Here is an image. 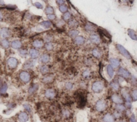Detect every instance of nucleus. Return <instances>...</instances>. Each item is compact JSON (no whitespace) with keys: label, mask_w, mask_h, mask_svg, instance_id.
<instances>
[{"label":"nucleus","mask_w":137,"mask_h":122,"mask_svg":"<svg viewBox=\"0 0 137 122\" xmlns=\"http://www.w3.org/2000/svg\"><path fill=\"white\" fill-rule=\"evenodd\" d=\"M116 47L117 50H118V51L120 52L121 54L123 56L127 59H131L132 56L131 55V54H130L129 52L127 51V49L124 47L122 45H121L120 44H117Z\"/></svg>","instance_id":"obj_1"},{"label":"nucleus","mask_w":137,"mask_h":122,"mask_svg":"<svg viewBox=\"0 0 137 122\" xmlns=\"http://www.w3.org/2000/svg\"><path fill=\"white\" fill-rule=\"evenodd\" d=\"M104 88V84L101 81H96L94 82L92 84V89L94 93H98L101 92Z\"/></svg>","instance_id":"obj_2"},{"label":"nucleus","mask_w":137,"mask_h":122,"mask_svg":"<svg viewBox=\"0 0 137 122\" xmlns=\"http://www.w3.org/2000/svg\"><path fill=\"white\" fill-rule=\"evenodd\" d=\"M106 108V103L103 100H99L96 104V109L98 111H102Z\"/></svg>","instance_id":"obj_3"},{"label":"nucleus","mask_w":137,"mask_h":122,"mask_svg":"<svg viewBox=\"0 0 137 122\" xmlns=\"http://www.w3.org/2000/svg\"><path fill=\"white\" fill-rule=\"evenodd\" d=\"M19 77L20 79L22 80L23 81L25 82H28L30 80V75L29 73L26 72H22L20 73L19 75Z\"/></svg>","instance_id":"obj_4"},{"label":"nucleus","mask_w":137,"mask_h":122,"mask_svg":"<svg viewBox=\"0 0 137 122\" xmlns=\"http://www.w3.org/2000/svg\"><path fill=\"white\" fill-rule=\"evenodd\" d=\"M7 62L9 66L11 68H16L17 65H18V60H17L16 58L13 57L10 58L9 59Z\"/></svg>","instance_id":"obj_5"},{"label":"nucleus","mask_w":137,"mask_h":122,"mask_svg":"<svg viewBox=\"0 0 137 122\" xmlns=\"http://www.w3.org/2000/svg\"><path fill=\"white\" fill-rule=\"evenodd\" d=\"M18 119L20 122H26L29 120V116L26 112H23L19 114Z\"/></svg>","instance_id":"obj_6"},{"label":"nucleus","mask_w":137,"mask_h":122,"mask_svg":"<svg viewBox=\"0 0 137 122\" xmlns=\"http://www.w3.org/2000/svg\"><path fill=\"white\" fill-rule=\"evenodd\" d=\"M10 34V32L9 30L7 28H3L0 31V36L1 37L3 38H5L8 37Z\"/></svg>","instance_id":"obj_7"},{"label":"nucleus","mask_w":137,"mask_h":122,"mask_svg":"<svg viewBox=\"0 0 137 122\" xmlns=\"http://www.w3.org/2000/svg\"><path fill=\"white\" fill-rule=\"evenodd\" d=\"M118 74L122 75L123 78H128L130 75V74L129 72L127 70H126V69H124L122 67H121V68L119 69Z\"/></svg>","instance_id":"obj_8"},{"label":"nucleus","mask_w":137,"mask_h":122,"mask_svg":"<svg viewBox=\"0 0 137 122\" xmlns=\"http://www.w3.org/2000/svg\"><path fill=\"white\" fill-rule=\"evenodd\" d=\"M112 100L114 103L117 104H122L123 103V100L117 94L112 95Z\"/></svg>","instance_id":"obj_9"},{"label":"nucleus","mask_w":137,"mask_h":122,"mask_svg":"<svg viewBox=\"0 0 137 122\" xmlns=\"http://www.w3.org/2000/svg\"><path fill=\"white\" fill-rule=\"evenodd\" d=\"M45 96L49 99H53L55 96V93L53 89H47L45 92Z\"/></svg>","instance_id":"obj_10"},{"label":"nucleus","mask_w":137,"mask_h":122,"mask_svg":"<svg viewBox=\"0 0 137 122\" xmlns=\"http://www.w3.org/2000/svg\"><path fill=\"white\" fill-rule=\"evenodd\" d=\"M103 121L104 122H115L114 117L110 114H106L103 117Z\"/></svg>","instance_id":"obj_11"},{"label":"nucleus","mask_w":137,"mask_h":122,"mask_svg":"<svg viewBox=\"0 0 137 122\" xmlns=\"http://www.w3.org/2000/svg\"><path fill=\"white\" fill-rule=\"evenodd\" d=\"M110 62L111 64V66L112 67H115V68L118 67L120 65V61L118 59H111Z\"/></svg>","instance_id":"obj_12"},{"label":"nucleus","mask_w":137,"mask_h":122,"mask_svg":"<svg viewBox=\"0 0 137 122\" xmlns=\"http://www.w3.org/2000/svg\"><path fill=\"white\" fill-rule=\"evenodd\" d=\"M11 46L14 49H19L21 46V43L19 40H14L11 43Z\"/></svg>","instance_id":"obj_13"},{"label":"nucleus","mask_w":137,"mask_h":122,"mask_svg":"<svg viewBox=\"0 0 137 122\" xmlns=\"http://www.w3.org/2000/svg\"><path fill=\"white\" fill-rule=\"evenodd\" d=\"M128 34L130 36V37L132 39L137 40V35H136V32L134 30L129 29L128 30Z\"/></svg>","instance_id":"obj_14"},{"label":"nucleus","mask_w":137,"mask_h":122,"mask_svg":"<svg viewBox=\"0 0 137 122\" xmlns=\"http://www.w3.org/2000/svg\"><path fill=\"white\" fill-rule=\"evenodd\" d=\"M90 39L91 40L93 41V43L95 44H99L100 42V39L99 37L97 35V34H93L90 36Z\"/></svg>","instance_id":"obj_15"},{"label":"nucleus","mask_w":137,"mask_h":122,"mask_svg":"<svg viewBox=\"0 0 137 122\" xmlns=\"http://www.w3.org/2000/svg\"><path fill=\"white\" fill-rule=\"evenodd\" d=\"M30 55L32 58H36L39 55V52L36 49H31L29 51Z\"/></svg>","instance_id":"obj_16"},{"label":"nucleus","mask_w":137,"mask_h":122,"mask_svg":"<svg viewBox=\"0 0 137 122\" xmlns=\"http://www.w3.org/2000/svg\"><path fill=\"white\" fill-rule=\"evenodd\" d=\"M107 72L109 77L110 78H112L114 74V71L113 67L110 65H109L107 67Z\"/></svg>","instance_id":"obj_17"},{"label":"nucleus","mask_w":137,"mask_h":122,"mask_svg":"<svg viewBox=\"0 0 137 122\" xmlns=\"http://www.w3.org/2000/svg\"><path fill=\"white\" fill-rule=\"evenodd\" d=\"M34 66V62L32 60H29L25 63L24 65V68L25 69H28L32 68Z\"/></svg>","instance_id":"obj_18"},{"label":"nucleus","mask_w":137,"mask_h":122,"mask_svg":"<svg viewBox=\"0 0 137 122\" xmlns=\"http://www.w3.org/2000/svg\"><path fill=\"white\" fill-rule=\"evenodd\" d=\"M75 43L77 45H82L85 43V39L81 36H78L75 39Z\"/></svg>","instance_id":"obj_19"},{"label":"nucleus","mask_w":137,"mask_h":122,"mask_svg":"<svg viewBox=\"0 0 137 122\" xmlns=\"http://www.w3.org/2000/svg\"><path fill=\"white\" fill-rule=\"evenodd\" d=\"M122 93L123 97H124V99H125L126 101H127V102H130H130H131V98L130 97V96L129 94H128L125 90H122Z\"/></svg>","instance_id":"obj_20"},{"label":"nucleus","mask_w":137,"mask_h":122,"mask_svg":"<svg viewBox=\"0 0 137 122\" xmlns=\"http://www.w3.org/2000/svg\"><path fill=\"white\" fill-rule=\"evenodd\" d=\"M40 60L41 61V62H43V63H47L50 60V57L49 55L48 54H43L42 56H41Z\"/></svg>","instance_id":"obj_21"},{"label":"nucleus","mask_w":137,"mask_h":122,"mask_svg":"<svg viewBox=\"0 0 137 122\" xmlns=\"http://www.w3.org/2000/svg\"><path fill=\"white\" fill-rule=\"evenodd\" d=\"M79 32L77 31V30H71L68 32V34L70 37H77V36L79 34Z\"/></svg>","instance_id":"obj_22"},{"label":"nucleus","mask_w":137,"mask_h":122,"mask_svg":"<svg viewBox=\"0 0 137 122\" xmlns=\"http://www.w3.org/2000/svg\"><path fill=\"white\" fill-rule=\"evenodd\" d=\"M1 45L4 49H8L10 46V43L7 39H4L1 41Z\"/></svg>","instance_id":"obj_23"},{"label":"nucleus","mask_w":137,"mask_h":122,"mask_svg":"<svg viewBox=\"0 0 137 122\" xmlns=\"http://www.w3.org/2000/svg\"><path fill=\"white\" fill-rule=\"evenodd\" d=\"M40 25L45 29H48L51 27V23L49 21H43L40 23Z\"/></svg>","instance_id":"obj_24"},{"label":"nucleus","mask_w":137,"mask_h":122,"mask_svg":"<svg viewBox=\"0 0 137 122\" xmlns=\"http://www.w3.org/2000/svg\"><path fill=\"white\" fill-rule=\"evenodd\" d=\"M33 45L35 47L41 48L43 46V42L41 40H36L34 41V42L33 43Z\"/></svg>","instance_id":"obj_25"},{"label":"nucleus","mask_w":137,"mask_h":122,"mask_svg":"<svg viewBox=\"0 0 137 122\" xmlns=\"http://www.w3.org/2000/svg\"><path fill=\"white\" fill-rule=\"evenodd\" d=\"M39 88V86L38 84H34L33 86H32L31 87H30L29 90V92L30 94H32L34 93L35 91L38 90V89Z\"/></svg>","instance_id":"obj_26"},{"label":"nucleus","mask_w":137,"mask_h":122,"mask_svg":"<svg viewBox=\"0 0 137 122\" xmlns=\"http://www.w3.org/2000/svg\"><path fill=\"white\" fill-rule=\"evenodd\" d=\"M40 71L42 74L46 73L49 71V67L46 66V65H43V66H41L40 68Z\"/></svg>","instance_id":"obj_27"},{"label":"nucleus","mask_w":137,"mask_h":122,"mask_svg":"<svg viewBox=\"0 0 137 122\" xmlns=\"http://www.w3.org/2000/svg\"><path fill=\"white\" fill-rule=\"evenodd\" d=\"M110 86L112 87V88L115 90H118L119 88L118 83H117L116 82H112L110 84Z\"/></svg>","instance_id":"obj_28"},{"label":"nucleus","mask_w":137,"mask_h":122,"mask_svg":"<svg viewBox=\"0 0 137 122\" xmlns=\"http://www.w3.org/2000/svg\"><path fill=\"white\" fill-rule=\"evenodd\" d=\"M92 53H93V55L96 58H100L101 56V53H100V52L97 49L93 50Z\"/></svg>","instance_id":"obj_29"},{"label":"nucleus","mask_w":137,"mask_h":122,"mask_svg":"<svg viewBox=\"0 0 137 122\" xmlns=\"http://www.w3.org/2000/svg\"><path fill=\"white\" fill-rule=\"evenodd\" d=\"M85 29L88 31H93L94 30V28L92 24H87L86 25L85 27Z\"/></svg>","instance_id":"obj_30"},{"label":"nucleus","mask_w":137,"mask_h":122,"mask_svg":"<svg viewBox=\"0 0 137 122\" xmlns=\"http://www.w3.org/2000/svg\"><path fill=\"white\" fill-rule=\"evenodd\" d=\"M46 13L48 15H51L52 14H53L54 13V9L52 7H51V6H49V7H48L46 9Z\"/></svg>","instance_id":"obj_31"},{"label":"nucleus","mask_w":137,"mask_h":122,"mask_svg":"<svg viewBox=\"0 0 137 122\" xmlns=\"http://www.w3.org/2000/svg\"><path fill=\"white\" fill-rule=\"evenodd\" d=\"M116 108L117 110H118V111H122L125 110V106L123 105H122L121 104H117V105H116Z\"/></svg>","instance_id":"obj_32"},{"label":"nucleus","mask_w":137,"mask_h":122,"mask_svg":"<svg viewBox=\"0 0 137 122\" xmlns=\"http://www.w3.org/2000/svg\"><path fill=\"white\" fill-rule=\"evenodd\" d=\"M45 47H46V49H47V50H48V51H51V50L53 49V46L51 43H47L46 44Z\"/></svg>","instance_id":"obj_33"},{"label":"nucleus","mask_w":137,"mask_h":122,"mask_svg":"<svg viewBox=\"0 0 137 122\" xmlns=\"http://www.w3.org/2000/svg\"><path fill=\"white\" fill-rule=\"evenodd\" d=\"M52 80H53V78L48 76V77H46L43 78L42 79V81L45 83H49L51 82Z\"/></svg>","instance_id":"obj_34"},{"label":"nucleus","mask_w":137,"mask_h":122,"mask_svg":"<svg viewBox=\"0 0 137 122\" xmlns=\"http://www.w3.org/2000/svg\"><path fill=\"white\" fill-rule=\"evenodd\" d=\"M60 10L62 12H66L67 10H68V7L66 5H61L60 6Z\"/></svg>","instance_id":"obj_35"},{"label":"nucleus","mask_w":137,"mask_h":122,"mask_svg":"<svg viewBox=\"0 0 137 122\" xmlns=\"http://www.w3.org/2000/svg\"><path fill=\"white\" fill-rule=\"evenodd\" d=\"M7 88H8L7 85H6V84H4L1 87V89H0V92H1V93L2 94L5 93L6 91V90H7Z\"/></svg>","instance_id":"obj_36"},{"label":"nucleus","mask_w":137,"mask_h":122,"mask_svg":"<svg viewBox=\"0 0 137 122\" xmlns=\"http://www.w3.org/2000/svg\"><path fill=\"white\" fill-rule=\"evenodd\" d=\"M70 17H71V14H70V13L68 12H66V13H65V14H64L63 18H64V20L68 21V19H69L70 18Z\"/></svg>","instance_id":"obj_37"},{"label":"nucleus","mask_w":137,"mask_h":122,"mask_svg":"<svg viewBox=\"0 0 137 122\" xmlns=\"http://www.w3.org/2000/svg\"><path fill=\"white\" fill-rule=\"evenodd\" d=\"M73 84L71 82H67L66 84V87L67 89H69V90H70V89H72L73 88Z\"/></svg>","instance_id":"obj_38"},{"label":"nucleus","mask_w":137,"mask_h":122,"mask_svg":"<svg viewBox=\"0 0 137 122\" xmlns=\"http://www.w3.org/2000/svg\"><path fill=\"white\" fill-rule=\"evenodd\" d=\"M69 24L70 26V27H75V26L77 25V22L75 20H72L69 22Z\"/></svg>","instance_id":"obj_39"},{"label":"nucleus","mask_w":137,"mask_h":122,"mask_svg":"<svg viewBox=\"0 0 137 122\" xmlns=\"http://www.w3.org/2000/svg\"><path fill=\"white\" fill-rule=\"evenodd\" d=\"M90 72L87 70L83 72V73H82V76H83V77H84L85 78H88L89 77H90Z\"/></svg>","instance_id":"obj_40"},{"label":"nucleus","mask_w":137,"mask_h":122,"mask_svg":"<svg viewBox=\"0 0 137 122\" xmlns=\"http://www.w3.org/2000/svg\"><path fill=\"white\" fill-rule=\"evenodd\" d=\"M132 98L134 100V101H136L137 99V90H134L133 91L132 94Z\"/></svg>","instance_id":"obj_41"},{"label":"nucleus","mask_w":137,"mask_h":122,"mask_svg":"<svg viewBox=\"0 0 137 122\" xmlns=\"http://www.w3.org/2000/svg\"><path fill=\"white\" fill-rule=\"evenodd\" d=\"M24 108L27 111H29V112L31 111V106H30L29 104H24Z\"/></svg>","instance_id":"obj_42"},{"label":"nucleus","mask_w":137,"mask_h":122,"mask_svg":"<svg viewBox=\"0 0 137 122\" xmlns=\"http://www.w3.org/2000/svg\"><path fill=\"white\" fill-rule=\"evenodd\" d=\"M34 5L37 8H39V9L43 8V6L40 3H39V2H36V3H35Z\"/></svg>","instance_id":"obj_43"},{"label":"nucleus","mask_w":137,"mask_h":122,"mask_svg":"<svg viewBox=\"0 0 137 122\" xmlns=\"http://www.w3.org/2000/svg\"><path fill=\"white\" fill-rule=\"evenodd\" d=\"M63 116L66 117H68L70 115V112L68 110H64L63 112Z\"/></svg>","instance_id":"obj_44"},{"label":"nucleus","mask_w":137,"mask_h":122,"mask_svg":"<svg viewBox=\"0 0 137 122\" xmlns=\"http://www.w3.org/2000/svg\"><path fill=\"white\" fill-rule=\"evenodd\" d=\"M48 18L51 19V20H53V19H54L55 18V16L53 14H51V15H48L47 16Z\"/></svg>","instance_id":"obj_45"},{"label":"nucleus","mask_w":137,"mask_h":122,"mask_svg":"<svg viewBox=\"0 0 137 122\" xmlns=\"http://www.w3.org/2000/svg\"><path fill=\"white\" fill-rule=\"evenodd\" d=\"M130 121H131V122H137L136 117L134 114L132 115L131 118H130Z\"/></svg>","instance_id":"obj_46"},{"label":"nucleus","mask_w":137,"mask_h":122,"mask_svg":"<svg viewBox=\"0 0 137 122\" xmlns=\"http://www.w3.org/2000/svg\"><path fill=\"white\" fill-rule=\"evenodd\" d=\"M20 53L21 54H22V55H26V53H27V52H26V51H25V50H22L20 51Z\"/></svg>","instance_id":"obj_47"},{"label":"nucleus","mask_w":137,"mask_h":122,"mask_svg":"<svg viewBox=\"0 0 137 122\" xmlns=\"http://www.w3.org/2000/svg\"><path fill=\"white\" fill-rule=\"evenodd\" d=\"M115 117H116V118H119V116H120V114L118 112H115Z\"/></svg>","instance_id":"obj_48"},{"label":"nucleus","mask_w":137,"mask_h":122,"mask_svg":"<svg viewBox=\"0 0 137 122\" xmlns=\"http://www.w3.org/2000/svg\"><path fill=\"white\" fill-rule=\"evenodd\" d=\"M57 2L58 4H63L65 2V1H61H61H57Z\"/></svg>","instance_id":"obj_49"},{"label":"nucleus","mask_w":137,"mask_h":122,"mask_svg":"<svg viewBox=\"0 0 137 122\" xmlns=\"http://www.w3.org/2000/svg\"><path fill=\"white\" fill-rule=\"evenodd\" d=\"M4 2L2 1H0V5H4Z\"/></svg>","instance_id":"obj_50"},{"label":"nucleus","mask_w":137,"mask_h":122,"mask_svg":"<svg viewBox=\"0 0 137 122\" xmlns=\"http://www.w3.org/2000/svg\"><path fill=\"white\" fill-rule=\"evenodd\" d=\"M2 18H3V17H2V15L1 13H0V21L2 20Z\"/></svg>","instance_id":"obj_51"},{"label":"nucleus","mask_w":137,"mask_h":122,"mask_svg":"<svg viewBox=\"0 0 137 122\" xmlns=\"http://www.w3.org/2000/svg\"><path fill=\"white\" fill-rule=\"evenodd\" d=\"M118 122H125V121H119Z\"/></svg>","instance_id":"obj_52"}]
</instances>
